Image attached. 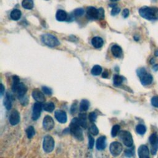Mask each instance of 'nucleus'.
<instances>
[{"mask_svg": "<svg viewBox=\"0 0 158 158\" xmlns=\"http://www.w3.org/2000/svg\"><path fill=\"white\" fill-rule=\"evenodd\" d=\"M13 82L12 85V90L13 93L16 94L18 98L22 99L27 91V88L24 83L20 82L19 77L16 75L13 76Z\"/></svg>", "mask_w": 158, "mask_h": 158, "instance_id": "nucleus-1", "label": "nucleus"}, {"mask_svg": "<svg viewBox=\"0 0 158 158\" xmlns=\"http://www.w3.org/2000/svg\"><path fill=\"white\" fill-rule=\"evenodd\" d=\"M139 14L143 18L148 20L158 19V8L156 7H142L139 9Z\"/></svg>", "mask_w": 158, "mask_h": 158, "instance_id": "nucleus-2", "label": "nucleus"}, {"mask_svg": "<svg viewBox=\"0 0 158 158\" xmlns=\"http://www.w3.org/2000/svg\"><path fill=\"white\" fill-rule=\"evenodd\" d=\"M81 127L78 118H74L71 122L69 129L71 134L79 141L83 140V132Z\"/></svg>", "mask_w": 158, "mask_h": 158, "instance_id": "nucleus-3", "label": "nucleus"}, {"mask_svg": "<svg viewBox=\"0 0 158 158\" xmlns=\"http://www.w3.org/2000/svg\"><path fill=\"white\" fill-rule=\"evenodd\" d=\"M137 72L138 76L140 79L141 83L143 85H148L152 83L153 80L152 76L151 74L147 73L145 68H142L138 69L137 71Z\"/></svg>", "mask_w": 158, "mask_h": 158, "instance_id": "nucleus-4", "label": "nucleus"}, {"mask_svg": "<svg viewBox=\"0 0 158 158\" xmlns=\"http://www.w3.org/2000/svg\"><path fill=\"white\" fill-rule=\"evenodd\" d=\"M42 42L50 46V47H56L60 45V42L58 39L54 35L49 34H43L41 37Z\"/></svg>", "mask_w": 158, "mask_h": 158, "instance_id": "nucleus-5", "label": "nucleus"}, {"mask_svg": "<svg viewBox=\"0 0 158 158\" xmlns=\"http://www.w3.org/2000/svg\"><path fill=\"white\" fill-rule=\"evenodd\" d=\"M119 138L123 143L127 147H131L133 145L134 141L131 134L125 130H122L119 133Z\"/></svg>", "mask_w": 158, "mask_h": 158, "instance_id": "nucleus-6", "label": "nucleus"}, {"mask_svg": "<svg viewBox=\"0 0 158 158\" xmlns=\"http://www.w3.org/2000/svg\"><path fill=\"white\" fill-rule=\"evenodd\" d=\"M43 147L46 152H51L53 151L54 148V140L51 136L46 135L45 137Z\"/></svg>", "mask_w": 158, "mask_h": 158, "instance_id": "nucleus-7", "label": "nucleus"}, {"mask_svg": "<svg viewBox=\"0 0 158 158\" xmlns=\"http://www.w3.org/2000/svg\"><path fill=\"white\" fill-rule=\"evenodd\" d=\"M122 149H123L122 145L117 141L112 142L109 146L110 152L111 154L114 157H116L120 155L122 151Z\"/></svg>", "mask_w": 158, "mask_h": 158, "instance_id": "nucleus-8", "label": "nucleus"}, {"mask_svg": "<svg viewBox=\"0 0 158 158\" xmlns=\"http://www.w3.org/2000/svg\"><path fill=\"white\" fill-rule=\"evenodd\" d=\"M43 128L46 131L51 130L54 127V121L50 116H46L43 121Z\"/></svg>", "mask_w": 158, "mask_h": 158, "instance_id": "nucleus-9", "label": "nucleus"}, {"mask_svg": "<svg viewBox=\"0 0 158 158\" xmlns=\"http://www.w3.org/2000/svg\"><path fill=\"white\" fill-rule=\"evenodd\" d=\"M149 142L151 145V153L154 155L156 153L158 145V136L156 134H152L149 137Z\"/></svg>", "mask_w": 158, "mask_h": 158, "instance_id": "nucleus-10", "label": "nucleus"}, {"mask_svg": "<svg viewBox=\"0 0 158 158\" xmlns=\"http://www.w3.org/2000/svg\"><path fill=\"white\" fill-rule=\"evenodd\" d=\"M86 14L90 19H99V11L98 9L94 7H89L87 8Z\"/></svg>", "mask_w": 158, "mask_h": 158, "instance_id": "nucleus-11", "label": "nucleus"}, {"mask_svg": "<svg viewBox=\"0 0 158 158\" xmlns=\"http://www.w3.org/2000/svg\"><path fill=\"white\" fill-rule=\"evenodd\" d=\"M32 97L38 103H43L45 101V97L43 93L39 89H35L32 91Z\"/></svg>", "mask_w": 158, "mask_h": 158, "instance_id": "nucleus-12", "label": "nucleus"}, {"mask_svg": "<svg viewBox=\"0 0 158 158\" xmlns=\"http://www.w3.org/2000/svg\"><path fill=\"white\" fill-rule=\"evenodd\" d=\"M55 117L59 122L62 123H66L68 120L66 113L62 110H57L55 112Z\"/></svg>", "mask_w": 158, "mask_h": 158, "instance_id": "nucleus-13", "label": "nucleus"}, {"mask_svg": "<svg viewBox=\"0 0 158 158\" xmlns=\"http://www.w3.org/2000/svg\"><path fill=\"white\" fill-rule=\"evenodd\" d=\"M42 110V106L40 103H36L34 105L33 108V112H32V119L35 120H37L41 114V112Z\"/></svg>", "mask_w": 158, "mask_h": 158, "instance_id": "nucleus-14", "label": "nucleus"}, {"mask_svg": "<svg viewBox=\"0 0 158 158\" xmlns=\"http://www.w3.org/2000/svg\"><path fill=\"white\" fill-rule=\"evenodd\" d=\"M9 120L12 125H16L18 124L20 122V115L19 112L16 110L13 111L9 116Z\"/></svg>", "mask_w": 158, "mask_h": 158, "instance_id": "nucleus-15", "label": "nucleus"}, {"mask_svg": "<svg viewBox=\"0 0 158 158\" xmlns=\"http://www.w3.org/2000/svg\"><path fill=\"white\" fill-rule=\"evenodd\" d=\"M138 154L139 158H149V151L147 146L141 145L138 149Z\"/></svg>", "mask_w": 158, "mask_h": 158, "instance_id": "nucleus-16", "label": "nucleus"}, {"mask_svg": "<svg viewBox=\"0 0 158 158\" xmlns=\"http://www.w3.org/2000/svg\"><path fill=\"white\" fill-rule=\"evenodd\" d=\"M106 137L101 136L99 137L97 141V148L98 150H103L106 146Z\"/></svg>", "mask_w": 158, "mask_h": 158, "instance_id": "nucleus-17", "label": "nucleus"}, {"mask_svg": "<svg viewBox=\"0 0 158 158\" xmlns=\"http://www.w3.org/2000/svg\"><path fill=\"white\" fill-rule=\"evenodd\" d=\"M56 18L58 21L62 22L64 21L68 18V14L66 11L62 9H59L56 14Z\"/></svg>", "mask_w": 158, "mask_h": 158, "instance_id": "nucleus-18", "label": "nucleus"}, {"mask_svg": "<svg viewBox=\"0 0 158 158\" xmlns=\"http://www.w3.org/2000/svg\"><path fill=\"white\" fill-rule=\"evenodd\" d=\"M92 45L96 48H100L103 45V40L99 37H95L91 40Z\"/></svg>", "mask_w": 158, "mask_h": 158, "instance_id": "nucleus-19", "label": "nucleus"}, {"mask_svg": "<svg viewBox=\"0 0 158 158\" xmlns=\"http://www.w3.org/2000/svg\"><path fill=\"white\" fill-rule=\"evenodd\" d=\"M111 52L113 56H115L116 57L119 58L122 56V50L118 45H113L111 47Z\"/></svg>", "mask_w": 158, "mask_h": 158, "instance_id": "nucleus-20", "label": "nucleus"}, {"mask_svg": "<svg viewBox=\"0 0 158 158\" xmlns=\"http://www.w3.org/2000/svg\"><path fill=\"white\" fill-rule=\"evenodd\" d=\"M12 101H13V97L9 93H7L4 100L5 106L8 110H9L12 108Z\"/></svg>", "mask_w": 158, "mask_h": 158, "instance_id": "nucleus-21", "label": "nucleus"}, {"mask_svg": "<svg viewBox=\"0 0 158 158\" xmlns=\"http://www.w3.org/2000/svg\"><path fill=\"white\" fill-rule=\"evenodd\" d=\"M78 120L82 128L86 129L87 122H86V116L85 114H80L79 116Z\"/></svg>", "mask_w": 158, "mask_h": 158, "instance_id": "nucleus-22", "label": "nucleus"}, {"mask_svg": "<svg viewBox=\"0 0 158 158\" xmlns=\"http://www.w3.org/2000/svg\"><path fill=\"white\" fill-rule=\"evenodd\" d=\"M22 16V13L20 10L17 9H13L10 14L11 18L14 20H18L19 19H20Z\"/></svg>", "mask_w": 158, "mask_h": 158, "instance_id": "nucleus-23", "label": "nucleus"}, {"mask_svg": "<svg viewBox=\"0 0 158 158\" xmlns=\"http://www.w3.org/2000/svg\"><path fill=\"white\" fill-rule=\"evenodd\" d=\"M22 6L24 9H31L34 6L33 0H23L22 2Z\"/></svg>", "mask_w": 158, "mask_h": 158, "instance_id": "nucleus-24", "label": "nucleus"}, {"mask_svg": "<svg viewBox=\"0 0 158 158\" xmlns=\"http://www.w3.org/2000/svg\"><path fill=\"white\" fill-rule=\"evenodd\" d=\"M90 106V103L88 100H83L81 102H80V111L82 112H85L88 109Z\"/></svg>", "mask_w": 158, "mask_h": 158, "instance_id": "nucleus-25", "label": "nucleus"}, {"mask_svg": "<svg viewBox=\"0 0 158 158\" xmlns=\"http://www.w3.org/2000/svg\"><path fill=\"white\" fill-rule=\"evenodd\" d=\"M91 72V74L93 75H95V76L99 75L102 72V68L100 66L96 65L92 68Z\"/></svg>", "mask_w": 158, "mask_h": 158, "instance_id": "nucleus-26", "label": "nucleus"}, {"mask_svg": "<svg viewBox=\"0 0 158 158\" xmlns=\"http://www.w3.org/2000/svg\"><path fill=\"white\" fill-rule=\"evenodd\" d=\"M123 81V78L122 76H120L119 75H116L114 77L113 79V82H114V85L116 86H120Z\"/></svg>", "mask_w": 158, "mask_h": 158, "instance_id": "nucleus-27", "label": "nucleus"}, {"mask_svg": "<svg viewBox=\"0 0 158 158\" xmlns=\"http://www.w3.org/2000/svg\"><path fill=\"white\" fill-rule=\"evenodd\" d=\"M54 108H55V106H54V103H51V102L45 103L43 105V109H45V111L49 112H53L54 111Z\"/></svg>", "mask_w": 158, "mask_h": 158, "instance_id": "nucleus-28", "label": "nucleus"}, {"mask_svg": "<svg viewBox=\"0 0 158 158\" xmlns=\"http://www.w3.org/2000/svg\"><path fill=\"white\" fill-rule=\"evenodd\" d=\"M26 134H27V136L28 138H31L35 135V131L34 128L32 127V126H30V127H28L27 129Z\"/></svg>", "mask_w": 158, "mask_h": 158, "instance_id": "nucleus-29", "label": "nucleus"}, {"mask_svg": "<svg viewBox=\"0 0 158 158\" xmlns=\"http://www.w3.org/2000/svg\"><path fill=\"white\" fill-rule=\"evenodd\" d=\"M136 131L140 135H144L146 131V129L144 125L139 124L136 127Z\"/></svg>", "mask_w": 158, "mask_h": 158, "instance_id": "nucleus-30", "label": "nucleus"}, {"mask_svg": "<svg viewBox=\"0 0 158 158\" xmlns=\"http://www.w3.org/2000/svg\"><path fill=\"white\" fill-rule=\"evenodd\" d=\"M90 132L93 135H97L99 133V130L97 128V127L96 126L95 124H91L90 127Z\"/></svg>", "mask_w": 158, "mask_h": 158, "instance_id": "nucleus-31", "label": "nucleus"}, {"mask_svg": "<svg viewBox=\"0 0 158 158\" xmlns=\"http://www.w3.org/2000/svg\"><path fill=\"white\" fill-rule=\"evenodd\" d=\"M120 130V126L119 125H115L113 126V127L111 130V135L112 137H116Z\"/></svg>", "mask_w": 158, "mask_h": 158, "instance_id": "nucleus-32", "label": "nucleus"}, {"mask_svg": "<svg viewBox=\"0 0 158 158\" xmlns=\"http://www.w3.org/2000/svg\"><path fill=\"white\" fill-rule=\"evenodd\" d=\"M85 14V11L82 8H79L74 11V16L75 17H81Z\"/></svg>", "mask_w": 158, "mask_h": 158, "instance_id": "nucleus-33", "label": "nucleus"}, {"mask_svg": "<svg viewBox=\"0 0 158 158\" xmlns=\"http://www.w3.org/2000/svg\"><path fill=\"white\" fill-rule=\"evenodd\" d=\"M97 118V116L96 113L94 112H92L90 113V114L88 116V119H89L90 121L91 122H93V123L96 121Z\"/></svg>", "mask_w": 158, "mask_h": 158, "instance_id": "nucleus-34", "label": "nucleus"}, {"mask_svg": "<svg viewBox=\"0 0 158 158\" xmlns=\"http://www.w3.org/2000/svg\"><path fill=\"white\" fill-rule=\"evenodd\" d=\"M151 105L154 107L158 108V96L153 97L151 98Z\"/></svg>", "mask_w": 158, "mask_h": 158, "instance_id": "nucleus-35", "label": "nucleus"}, {"mask_svg": "<svg viewBox=\"0 0 158 158\" xmlns=\"http://www.w3.org/2000/svg\"><path fill=\"white\" fill-rule=\"evenodd\" d=\"M94 140L93 138V137L91 135H90L88 136V146H89V148L92 149L94 146Z\"/></svg>", "mask_w": 158, "mask_h": 158, "instance_id": "nucleus-36", "label": "nucleus"}, {"mask_svg": "<svg viewBox=\"0 0 158 158\" xmlns=\"http://www.w3.org/2000/svg\"><path fill=\"white\" fill-rule=\"evenodd\" d=\"M42 90L43 91V93L47 94V95H51L52 94V90L50 88L47 86H43Z\"/></svg>", "mask_w": 158, "mask_h": 158, "instance_id": "nucleus-37", "label": "nucleus"}, {"mask_svg": "<svg viewBox=\"0 0 158 158\" xmlns=\"http://www.w3.org/2000/svg\"><path fill=\"white\" fill-rule=\"evenodd\" d=\"M120 11V9L117 7V6H115L114 7H113L112 11H111V15L112 16H116L117 14H118Z\"/></svg>", "mask_w": 158, "mask_h": 158, "instance_id": "nucleus-38", "label": "nucleus"}, {"mask_svg": "<svg viewBox=\"0 0 158 158\" xmlns=\"http://www.w3.org/2000/svg\"><path fill=\"white\" fill-rule=\"evenodd\" d=\"M99 11V19H103L105 18V11L104 9L101 8L98 9Z\"/></svg>", "mask_w": 158, "mask_h": 158, "instance_id": "nucleus-39", "label": "nucleus"}, {"mask_svg": "<svg viewBox=\"0 0 158 158\" xmlns=\"http://www.w3.org/2000/svg\"><path fill=\"white\" fill-rule=\"evenodd\" d=\"M129 14H130V11L128 9H125L122 11V16L124 18L128 17L129 16Z\"/></svg>", "mask_w": 158, "mask_h": 158, "instance_id": "nucleus-40", "label": "nucleus"}, {"mask_svg": "<svg viewBox=\"0 0 158 158\" xmlns=\"http://www.w3.org/2000/svg\"><path fill=\"white\" fill-rule=\"evenodd\" d=\"M125 154L126 156L132 157L134 154V152L133 150H132V149H127L125 151Z\"/></svg>", "mask_w": 158, "mask_h": 158, "instance_id": "nucleus-41", "label": "nucleus"}, {"mask_svg": "<svg viewBox=\"0 0 158 158\" xmlns=\"http://www.w3.org/2000/svg\"><path fill=\"white\" fill-rule=\"evenodd\" d=\"M109 76V72L107 71H104V72L103 73V75H102V77L105 79H107Z\"/></svg>", "mask_w": 158, "mask_h": 158, "instance_id": "nucleus-42", "label": "nucleus"}, {"mask_svg": "<svg viewBox=\"0 0 158 158\" xmlns=\"http://www.w3.org/2000/svg\"><path fill=\"white\" fill-rule=\"evenodd\" d=\"M75 111H76V105H75V106H74V104L71 108V112H72V113H74V112H75Z\"/></svg>", "mask_w": 158, "mask_h": 158, "instance_id": "nucleus-43", "label": "nucleus"}, {"mask_svg": "<svg viewBox=\"0 0 158 158\" xmlns=\"http://www.w3.org/2000/svg\"><path fill=\"white\" fill-rule=\"evenodd\" d=\"M4 91H5V86H4L3 85L2 83V84H1V94H2V95H3V94Z\"/></svg>", "mask_w": 158, "mask_h": 158, "instance_id": "nucleus-44", "label": "nucleus"}, {"mask_svg": "<svg viewBox=\"0 0 158 158\" xmlns=\"http://www.w3.org/2000/svg\"><path fill=\"white\" fill-rule=\"evenodd\" d=\"M152 69L154 70V71H157L158 70V64H155L153 66Z\"/></svg>", "mask_w": 158, "mask_h": 158, "instance_id": "nucleus-45", "label": "nucleus"}, {"mask_svg": "<svg viewBox=\"0 0 158 158\" xmlns=\"http://www.w3.org/2000/svg\"><path fill=\"white\" fill-rule=\"evenodd\" d=\"M154 54L156 56H158V50H157L156 51H155L154 52Z\"/></svg>", "mask_w": 158, "mask_h": 158, "instance_id": "nucleus-46", "label": "nucleus"}, {"mask_svg": "<svg viewBox=\"0 0 158 158\" xmlns=\"http://www.w3.org/2000/svg\"><path fill=\"white\" fill-rule=\"evenodd\" d=\"M111 1L114 2H117V1H119V0H111Z\"/></svg>", "mask_w": 158, "mask_h": 158, "instance_id": "nucleus-47", "label": "nucleus"}]
</instances>
